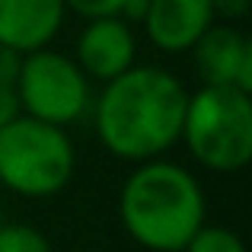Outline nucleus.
Segmentation results:
<instances>
[{"label":"nucleus","instance_id":"f257e3e1","mask_svg":"<svg viewBox=\"0 0 252 252\" xmlns=\"http://www.w3.org/2000/svg\"><path fill=\"white\" fill-rule=\"evenodd\" d=\"M189 93L160 67H128L105 83L96 105V131L105 150L147 163L182 137Z\"/></svg>","mask_w":252,"mask_h":252},{"label":"nucleus","instance_id":"f03ea898","mask_svg":"<svg viewBox=\"0 0 252 252\" xmlns=\"http://www.w3.org/2000/svg\"><path fill=\"white\" fill-rule=\"evenodd\" d=\"M131 240L150 252H182L204 223V195L189 169L147 160L131 172L118 198Z\"/></svg>","mask_w":252,"mask_h":252},{"label":"nucleus","instance_id":"7ed1b4c3","mask_svg":"<svg viewBox=\"0 0 252 252\" xmlns=\"http://www.w3.org/2000/svg\"><path fill=\"white\" fill-rule=\"evenodd\" d=\"M182 137L201 166L236 172L252 160V99L236 86H201L185 102Z\"/></svg>","mask_w":252,"mask_h":252},{"label":"nucleus","instance_id":"20e7f679","mask_svg":"<svg viewBox=\"0 0 252 252\" xmlns=\"http://www.w3.org/2000/svg\"><path fill=\"white\" fill-rule=\"evenodd\" d=\"M74 144L61 125L16 115L0 125V185L26 198L58 195L74 176Z\"/></svg>","mask_w":252,"mask_h":252},{"label":"nucleus","instance_id":"39448f33","mask_svg":"<svg viewBox=\"0 0 252 252\" xmlns=\"http://www.w3.org/2000/svg\"><path fill=\"white\" fill-rule=\"evenodd\" d=\"M16 99L26 115L48 125H67L83 115L90 102L86 74L67 55L38 48L19 61Z\"/></svg>","mask_w":252,"mask_h":252},{"label":"nucleus","instance_id":"423d86ee","mask_svg":"<svg viewBox=\"0 0 252 252\" xmlns=\"http://www.w3.org/2000/svg\"><path fill=\"white\" fill-rule=\"evenodd\" d=\"M204 86H236L252 93V42L230 26H208L191 45Z\"/></svg>","mask_w":252,"mask_h":252},{"label":"nucleus","instance_id":"0eeeda50","mask_svg":"<svg viewBox=\"0 0 252 252\" xmlns=\"http://www.w3.org/2000/svg\"><path fill=\"white\" fill-rule=\"evenodd\" d=\"M77 67L93 80H115L134 67V35L122 16H96L77 42Z\"/></svg>","mask_w":252,"mask_h":252},{"label":"nucleus","instance_id":"6e6552de","mask_svg":"<svg viewBox=\"0 0 252 252\" xmlns=\"http://www.w3.org/2000/svg\"><path fill=\"white\" fill-rule=\"evenodd\" d=\"M64 0H0V48L16 55L48 48L64 23Z\"/></svg>","mask_w":252,"mask_h":252},{"label":"nucleus","instance_id":"1a4fd4ad","mask_svg":"<svg viewBox=\"0 0 252 252\" xmlns=\"http://www.w3.org/2000/svg\"><path fill=\"white\" fill-rule=\"evenodd\" d=\"M147 35L163 51H185L214 26L211 0H150L144 13Z\"/></svg>","mask_w":252,"mask_h":252},{"label":"nucleus","instance_id":"9d476101","mask_svg":"<svg viewBox=\"0 0 252 252\" xmlns=\"http://www.w3.org/2000/svg\"><path fill=\"white\" fill-rule=\"evenodd\" d=\"M23 55L10 48H0V125L19 115V99H16V77Z\"/></svg>","mask_w":252,"mask_h":252},{"label":"nucleus","instance_id":"9b49d317","mask_svg":"<svg viewBox=\"0 0 252 252\" xmlns=\"http://www.w3.org/2000/svg\"><path fill=\"white\" fill-rule=\"evenodd\" d=\"M0 252H55L48 236L26 223H0Z\"/></svg>","mask_w":252,"mask_h":252},{"label":"nucleus","instance_id":"f8f14e48","mask_svg":"<svg viewBox=\"0 0 252 252\" xmlns=\"http://www.w3.org/2000/svg\"><path fill=\"white\" fill-rule=\"evenodd\" d=\"M182 252H246L243 240L227 227H198Z\"/></svg>","mask_w":252,"mask_h":252},{"label":"nucleus","instance_id":"ddd939ff","mask_svg":"<svg viewBox=\"0 0 252 252\" xmlns=\"http://www.w3.org/2000/svg\"><path fill=\"white\" fill-rule=\"evenodd\" d=\"M125 0H64V6H70L74 13H80L86 19H96V16H118Z\"/></svg>","mask_w":252,"mask_h":252},{"label":"nucleus","instance_id":"4468645a","mask_svg":"<svg viewBox=\"0 0 252 252\" xmlns=\"http://www.w3.org/2000/svg\"><path fill=\"white\" fill-rule=\"evenodd\" d=\"M211 10H214V16L220 13L227 19H236L249 10V0H211Z\"/></svg>","mask_w":252,"mask_h":252},{"label":"nucleus","instance_id":"2eb2a0df","mask_svg":"<svg viewBox=\"0 0 252 252\" xmlns=\"http://www.w3.org/2000/svg\"><path fill=\"white\" fill-rule=\"evenodd\" d=\"M147 3H150V0H125V3H122V10H118V16L131 19V23H144Z\"/></svg>","mask_w":252,"mask_h":252},{"label":"nucleus","instance_id":"dca6fc26","mask_svg":"<svg viewBox=\"0 0 252 252\" xmlns=\"http://www.w3.org/2000/svg\"><path fill=\"white\" fill-rule=\"evenodd\" d=\"M0 223H3V214H0Z\"/></svg>","mask_w":252,"mask_h":252}]
</instances>
